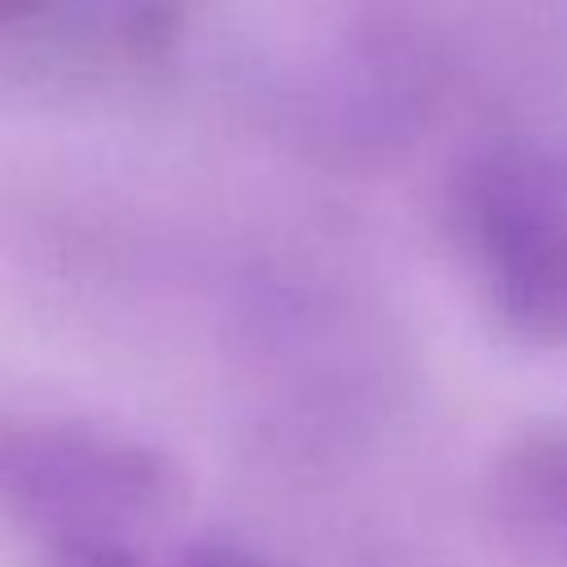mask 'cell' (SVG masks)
Masks as SVG:
<instances>
[{"label": "cell", "instance_id": "cell-1", "mask_svg": "<svg viewBox=\"0 0 567 567\" xmlns=\"http://www.w3.org/2000/svg\"><path fill=\"white\" fill-rule=\"evenodd\" d=\"M177 501L164 452L66 421L0 430V505L53 545H128Z\"/></svg>", "mask_w": 567, "mask_h": 567}, {"label": "cell", "instance_id": "cell-2", "mask_svg": "<svg viewBox=\"0 0 567 567\" xmlns=\"http://www.w3.org/2000/svg\"><path fill=\"white\" fill-rule=\"evenodd\" d=\"M456 230L505 328L567 341V168L527 146L474 155L456 177Z\"/></svg>", "mask_w": 567, "mask_h": 567}, {"label": "cell", "instance_id": "cell-3", "mask_svg": "<svg viewBox=\"0 0 567 567\" xmlns=\"http://www.w3.org/2000/svg\"><path fill=\"white\" fill-rule=\"evenodd\" d=\"M487 509L518 567H567V421H536L501 447Z\"/></svg>", "mask_w": 567, "mask_h": 567}, {"label": "cell", "instance_id": "cell-4", "mask_svg": "<svg viewBox=\"0 0 567 567\" xmlns=\"http://www.w3.org/2000/svg\"><path fill=\"white\" fill-rule=\"evenodd\" d=\"M182 567H270V563H261L252 549H244V545H230V540H204V545H195L186 558H182Z\"/></svg>", "mask_w": 567, "mask_h": 567}, {"label": "cell", "instance_id": "cell-5", "mask_svg": "<svg viewBox=\"0 0 567 567\" xmlns=\"http://www.w3.org/2000/svg\"><path fill=\"white\" fill-rule=\"evenodd\" d=\"M31 9H35V0H0V22H13L22 13H31Z\"/></svg>", "mask_w": 567, "mask_h": 567}]
</instances>
